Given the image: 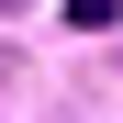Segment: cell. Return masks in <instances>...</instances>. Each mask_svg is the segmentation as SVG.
<instances>
[{
  "mask_svg": "<svg viewBox=\"0 0 123 123\" xmlns=\"http://www.w3.org/2000/svg\"><path fill=\"white\" fill-rule=\"evenodd\" d=\"M123 23V0H67V34H112Z\"/></svg>",
  "mask_w": 123,
  "mask_h": 123,
  "instance_id": "6da1fadb",
  "label": "cell"
}]
</instances>
